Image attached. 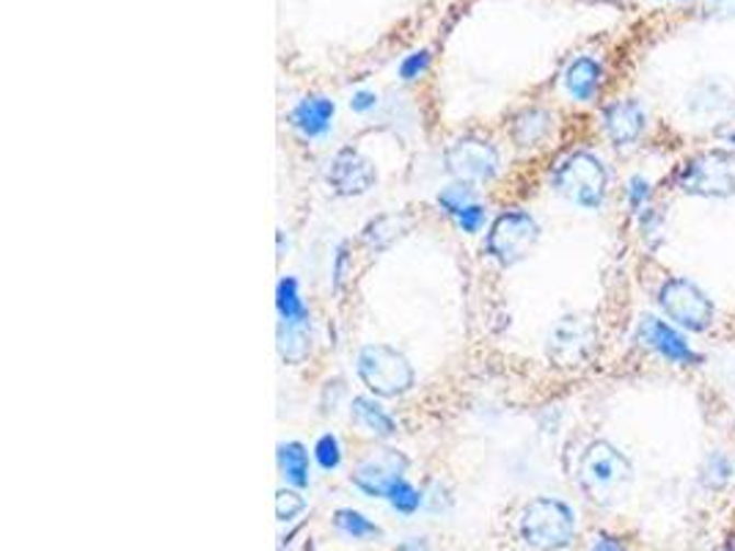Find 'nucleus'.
Wrapping results in <instances>:
<instances>
[{"label": "nucleus", "instance_id": "nucleus-1", "mask_svg": "<svg viewBox=\"0 0 735 551\" xmlns=\"http://www.w3.org/2000/svg\"><path fill=\"white\" fill-rule=\"evenodd\" d=\"M576 521L573 510L556 500H535L520 516V538L538 551H560L571 546Z\"/></svg>", "mask_w": 735, "mask_h": 551}, {"label": "nucleus", "instance_id": "nucleus-2", "mask_svg": "<svg viewBox=\"0 0 735 551\" xmlns=\"http://www.w3.org/2000/svg\"><path fill=\"white\" fill-rule=\"evenodd\" d=\"M628 463L622 461V455H617L609 444H593L587 455L582 458V469H578V480L582 489L595 505H611L620 500L622 489L628 483Z\"/></svg>", "mask_w": 735, "mask_h": 551}, {"label": "nucleus", "instance_id": "nucleus-3", "mask_svg": "<svg viewBox=\"0 0 735 551\" xmlns=\"http://www.w3.org/2000/svg\"><path fill=\"white\" fill-rule=\"evenodd\" d=\"M358 376L378 398H397L413 387V370L407 358L386 345L364 347L358 356Z\"/></svg>", "mask_w": 735, "mask_h": 551}, {"label": "nucleus", "instance_id": "nucleus-4", "mask_svg": "<svg viewBox=\"0 0 735 551\" xmlns=\"http://www.w3.org/2000/svg\"><path fill=\"white\" fill-rule=\"evenodd\" d=\"M538 243V223L527 213H504L487 234V251L502 265H515Z\"/></svg>", "mask_w": 735, "mask_h": 551}, {"label": "nucleus", "instance_id": "nucleus-5", "mask_svg": "<svg viewBox=\"0 0 735 551\" xmlns=\"http://www.w3.org/2000/svg\"><path fill=\"white\" fill-rule=\"evenodd\" d=\"M444 163L460 182H487L498 171V152L476 138H460L447 149Z\"/></svg>", "mask_w": 735, "mask_h": 551}, {"label": "nucleus", "instance_id": "nucleus-6", "mask_svg": "<svg viewBox=\"0 0 735 551\" xmlns=\"http://www.w3.org/2000/svg\"><path fill=\"white\" fill-rule=\"evenodd\" d=\"M556 185L578 205H598L600 194H604V169L589 154H576L562 165V171L556 174Z\"/></svg>", "mask_w": 735, "mask_h": 551}, {"label": "nucleus", "instance_id": "nucleus-7", "mask_svg": "<svg viewBox=\"0 0 735 551\" xmlns=\"http://www.w3.org/2000/svg\"><path fill=\"white\" fill-rule=\"evenodd\" d=\"M405 469L407 461L397 449H380L372 458L358 463V469L353 472V483L369 496H389V491L400 483Z\"/></svg>", "mask_w": 735, "mask_h": 551}, {"label": "nucleus", "instance_id": "nucleus-8", "mask_svg": "<svg viewBox=\"0 0 735 551\" xmlns=\"http://www.w3.org/2000/svg\"><path fill=\"white\" fill-rule=\"evenodd\" d=\"M375 180H378L375 165L369 163L364 154L353 152V149H345V152L336 154L334 165H331L329 171L331 188H334L340 196L367 194V191L375 185Z\"/></svg>", "mask_w": 735, "mask_h": 551}, {"label": "nucleus", "instance_id": "nucleus-9", "mask_svg": "<svg viewBox=\"0 0 735 551\" xmlns=\"http://www.w3.org/2000/svg\"><path fill=\"white\" fill-rule=\"evenodd\" d=\"M331 119H334V103L325 97H306L289 114L295 130L303 133L306 138H318L329 133Z\"/></svg>", "mask_w": 735, "mask_h": 551}, {"label": "nucleus", "instance_id": "nucleus-10", "mask_svg": "<svg viewBox=\"0 0 735 551\" xmlns=\"http://www.w3.org/2000/svg\"><path fill=\"white\" fill-rule=\"evenodd\" d=\"M600 83V67L593 58H576L565 72V85L576 100H589Z\"/></svg>", "mask_w": 735, "mask_h": 551}, {"label": "nucleus", "instance_id": "nucleus-11", "mask_svg": "<svg viewBox=\"0 0 735 551\" xmlns=\"http://www.w3.org/2000/svg\"><path fill=\"white\" fill-rule=\"evenodd\" d=\"M278 467H282V474L287 478V483H292L295 489H306L309 485V452L303 449V444H282L278 447Z\"/></svg>", "mask_w": 735, "mask_h": 551}, {"label": "nucleus", "instance_id": "nucleus-12", "mask_svg": "<svg viewBox=\"0 0 735 551\" xmlns=\"http://www.w3.org/2000/svg\"><path fill=\"white\" fill-rule=\"evenodd\" d=\"M351 414H353V420L358 422V425L367 427V431L375 433V436L389 438V436H394V433H397L394 420H391V416L386 414V411L380 409V405L375 403V400L356 398V400H353V411H351Z\"/></svg>", "mask_w": 735, "mask_h": 551}, {"label": "nucleus", "instance_id": "nucleus-13", "mask_svg": "<svg viewBox=\"0 0 735 551\" xmlns=\"http://www.w3.org/2000/svg\"><path fill=\"white\" fill-rule=\"evenodd\" d=\"M276 307H278V314H282V323H292V325L309 323V312H306L303 301H300V296H298V285H295L292 279L278 282Z\"/></svg>", "mask_w": 735, "mask_h": 551}, {"label": "nucleus", "instance_id": "nucleus-14", "mask_svg": "<svg viewBox=\"0 0 735 551\" xmlns=\"http://www.w3.org/2000/svg\"><path fill=\"white\" fill-rule=\"evenodd\" d=\"M278 347H282V356L287 361H300L306 356V351H309L306 325L282 323V329H278Z\"/></svg>", "mask_w": 735, "mask_h": 551}, {"label": "nucleus", "instance_id": "nucleus-15", "mask_svg": "<svg viewBox=\"0 0 735 551\" xmlns=\"http://www.w3.org/2000/svg\"><path fill=\"white\" fill-rule=\"evenodd\" d=\"M545 130H549V116L540 114V111H529V114L518 116L513 136L520 147H529V144H538L545 136Z\"/></svg>", "mask_w": 735, "mask_h": 551}, {"label": "nucleus", "instance_id": "nucleus-16", "mask_svg": "<svg viewBox=\"0 0 735 551\" xmlns=\"http://www.w3.org/2000/svg\"><path fill=\"white\" fill-rule=\"evenodd\" d=\"M411 223V218L407 216H386V218H378L375 223H369V229L364 232V240H367L369 245H389L391 240L400 238L402 234V227H407Z\"/></svg>", "mask_w": 735, "mask_h": 551}, {"label": "nucleus", "instance_id": "nucleus-17", "mask_svg": "<svg viewBox=\"0 0 735 551\" xmlns=\"http://www.w3.org/2000/svg\"><path fill=\"white\" fill-rule=\"evenodd\" d=\"M647 340H651L653 345H656L658 351L664 353V356L675 358V361H680V358L689 356V347L680 342V336H675L673 331L667 329V325L656 323V320H653V323H647Z\"/></svg>", "mask_w": 735, "mask_h": 551}, {"label": "nucleus", "instance_id": "nucleus-18", "mask_svg": "<svg viewBox=\"0 0 735 551\" xmlns=\"http://www.w3.org/2000/svg\"><path fill=\"white\" fill-rule=\"evenodd\" d=\"M336 527L342 529L345 535H351V538L361 540V538H380V527L378 524H372L369 518H364L361 513L356 510H340L336 513Z\"/></svg>", "mask_w": 735, "mask_h": 551}, {"label": "nucleus", "instance_id": "nucleus-19", "mask_svg": "<svg viewBox=\"0 0 735 551\" xmlns=\"http://www.w3.org/2000/svg\"><path fill=\"white\" fill-rule=\"evenodd\" d=\"M609 130L611 136L620 138V141L634 136V133L640 130V114H636L634 105H617V108H611Z\"/></svg>", "mask_w": 735, "mask_h": 551}, {"label": "nucleus", "instance_id": "nucleus-20", "mask_svg": "<svg viewBox=\"0 0 735 551\" xmlns=\"http://www.w3.org/2000/svg\"><path fill=\"white\" fill-rule=\"evenodd\" d=\"M438 205L444 207V210L449 213V216L458 218L460 213L466 210V207L476 205L474 202V191L466 185V182H458V185H449V188L441 191V196H438Z\"/></svg>", "mask_w": 735, "mask_h": 551}, {"label": "nucleus", "instance_id": "nucleus-21", "mask_svg": "<svg viewBox=\"0 0 735 551\" xmlns=\"http://www.w3.org/2000/svg\"><path fill=\"white\" fill-rule=\"evenodd\" d=\"M386 500L391 502V507L400 513H413L418 505H422V494H418L413 485H407L405 480H400V483L394 485V489L389 491V496Z\"/></svg>", "mask_w": 735, "mask_h": 551}, {"label": "nucleus", "instance_id": "nucleus-22", "mask_svg": "<svg viewBox=\"0 0 735 551\" xmlns=\"http://www.w3.org/2000/svg\"><path fill=\"white\" fill-rule=\"evenodd\" d=\"M314 455H318V463L323 469H336L342 461V447L340 441H336V436H323L318 441V447H314Z\"/></svg>", "mask_w": 735, "mask_h": 551}, {"label": "nucleus", "instance_id": "nucleus-23", "mask_svg": "<svg viewBox=\"0 0 735 551\" xmlns=\"http://www.w3.org/2000/svg\"><path fill=\"white\" fill-rule=\"evenodd\" d=\"M306 507V502L300 500L298 494H292V491H278L276 496V516L278 521H289V518L298 516L300 510Z\"/></svg>", "mask_w": 735, "mask_h": 551}, {"label": "nucleus", "instance_id": "nucleus-24", "mask_svg": "<svg viewBox=\"0 0 735 551\" xmlns=\"http://www.w3.org/2000/svg\"><path fill=\"white\" fill-rule=\"evenodd\" d=\"M482 223H485V207L482 205L466 207V210L458 216V227L463 229V232H480Z\"/></svg>", "mask_w": 735, "mask_h": 551}, {"label": "nucleus", "instance_id": "nucleus-25", "mask_svg": "<svg viewBox=\"0 0 735 551\" xmlns=\"http://www.w3.org/2000/svg\"><path fill=\"white\" fill-rule=\"evenodd\" d=\"M427 61H430V56H427L425 50L422 53H413V56H407L405 61L400 64V74L402 80H416L418 74L425 72L427 69Z\"/></svg>", "mask_w": 735, "mask_h": 551}, {"label": "nucleus", "instance_id": "nucleus-26", "mask_svg": "<svg viewBox=\"0 0 735 551\" xmlns=\"http://www.w3.org/2000/svg\"><path fill=\"white\" fill-rule=\"evenodd\" d=\"M375 103H378V97H375L372 91H358V94H353V100H351L353 111H358V114L375 108Z\"/></svg>", "mask_w": 735, "mask_h": 551}, {"label": "nucleus", "instance_id": "nucleus-27", "mask_svg": "<svg viewBox=\"0 0 735 551\" xmlns=\"http://www.w3.org/2000/svg\"><path fill=\"white\" fill-rule=\"evenodd\" d=\"M589 551H625L622 549V543H617L615 538H606V535H600L598 540L593 543V549Z\"/></svg>", "mask_w": 735, "mask_h": 551}, {"label": "nucleus", "instance_id": "nucleus-28", "mask_svg": "<svg viewBox=\"0 0 735 551\" xmlns=\"http://www.w3.org/2000/svg\"><path fill=\"white\" fill-rule=\"evenodd\" d=\"M397 551H430V546H427L425 538H411V540H405V543H402Z\"/></svg>", "mask_w": 735, "mask_h": 551}]
</instances>
